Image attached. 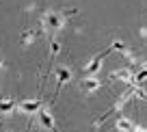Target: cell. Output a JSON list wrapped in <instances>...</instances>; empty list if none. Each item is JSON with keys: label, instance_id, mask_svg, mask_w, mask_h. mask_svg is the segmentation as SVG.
<instances>
[{"label": "cell", "instance_id": "3", "mask_svg": "<svg viewBox=\"0 0 147 132\" xmlns=\"http://www.w3.org/2000/svg\"><path fill=\"white\" fill-rule=\"evenodd\" d=\"M100 87H102V80L97 76H84L82 80H80V89H82L84 93H95Z\"/></svg>", "mask_w": 147, "mask_h": 132}, {"label": "cell", "instance_id": "6", "mask_svg": "<svg viewBox=\"0 0 147 132\" xmlns=\"http://www.w3.org/2000/svg\"><path fill=\"white\" fill-rule=\"evenodd\" d=\"M69 80H71V69H69V67H59V69H56V82H59L56 91H61V87L67 85Z\"/></svg>", "mask_w": 147, "mask_h": 132}, {"label": "cell", "instance_id": "9", "mask_svg": "<svg viewBox=\"0 0 147 132\" xmlns=\"http://www.w3.org/2000/svg\"><path fill=\"white\" fill-rule=\"evenodd\" d=\"M37 35H39V28H32V30H26V32L22 35V43H24V46H30L32 41L37 39Z\"/></svg>", "mask_w": 147, "mask_h": 132}, {"label": "cell", "instance_id": "4", "mask_svg": "<svg viewBox=\"0 0 147 132\" xmlns=\"http://www.w3.org/2000/svg\"><path fill=\"white\" fill-rule=\"evenodd\" d=\"M18 110L24 115H32V113H39L41 110V102L39 100H24L18 104Z\"/></svg>", "mask_w": 147, "mask_h": 132}, {"label": "cell", "instance_id": "10", "mask_svg": "<svg viewBox=\"0 0 147 132\" xmlns=\"http://www.w3.org/2000/svg\"><path fill=\"white\" fill-rule=\"evenodd\" d=\"M145 82H147V67L141 69V72H136V74L132 76V85L141 87V85H145Z\"/></svg>", "mask_w": 147, "mask_h": 132}, {"label": "cell", "instance_id": "11", "mask_svg": "<svg viewBox=\"0 0 147 132\" xmlns=\"http://www.w3.org/2000/svg\"><path fill=\"white\" fill-rule=\"evenodd\" d=\"M18 108V104H15L13 100H0V115L2 113H11V110Z\"/></svg>", "mask_w": 147, "mask_h": 132}, {"label": "cell", "instance_id": "2", "mask_svg": "<svg viewBox=\"0 0 147 132\" xmlns=\"http://www.w3.org/2000/svg\"><path fill=\"white\" fill-rule=\"evenodd\" d=\"M110 52H113V50H110V48H108V50H104V52H102V54L93 56V59L89 61L87 65H84L82 74H84V76H95V74L100 72V67H102V61H104V56H106V54H110Z\"/></svg>", "mask_w": 147, "mask_h": 132}, {"label": "cell", "instance_id": "12", "mask_svg": "<svg viewBox=\"0 0 147 132\" xmlns=\"http://www.w3.org/2000/svg\"><path fill=\"white\" fill-rule=\"evenodd\" d=\"M59 52H61V43L52 37V39H50V56H52V59H56V54H59Z\"/></svg>", "mask_w": 147, "mask_h": 132}, {"label": "cell", "instance_id": "5", "mask_svg": "<svg viewBox=\"0 0 147 132\" xmlns=\"http://www.w3.org/2000/svg\"><path fill=\"white\" fill-rule=\"evenodd\" d=\"M37 115H39V123H41L46 130H54V117H52V113L48 108H41Z\"/></svg>", "mask_w": 147, "mask_h": 132}, {"label": "cell", "instance_id": "7", "mask_svg": "<svg viewBox=\"0 0 147 132\" xmlns=\"http://www.w3.org/2000/svg\"><path fill=\"white\" fill-rule=\"evenodd\" d=\"M115 130H117V132H132V130H134L132 119H128V117H117V119H115Z\"/></svg>", "mask_w": 147, "mask_h": 132}, {"label": "cell", "instance_id": "8", "mask_svg": "<svg viewBox=\"0 0 147 132\" xmlns=\"http://www.w3.org/2000/svg\"><path fill=\"white\" fill-rule=\"evenodd\" d=\"M132 76H134V74L130 72V69H125V67L115 69V72L110 74V78H115V80H123V82H130V85H132Z\"/></svg>", "mask_w": 147, "mask_h": 132}, {"label": "cell", "instance_id": "1", "mask_svg": "<svg viewBox=\"0 0 147 132\" xmlns=\"http://www.w3.org/2000/svg\"><path fill=\"white\" fill-rule=\"evenodd\" d=\"M65 22H67V20H65V15L61 13V11H46V13H43V18H41V26L46 28L48 32H56V30H61V28L65 26Z\"/></svg>", "mask_w": 147, "mask_h": 132}]
</instances>
